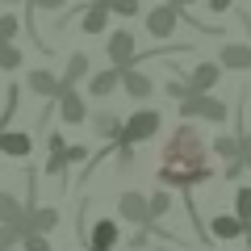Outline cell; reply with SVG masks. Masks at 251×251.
<instances>
[{
	"label": "cell",
	"instance_id": "cell-38",
	"mask_svg": "<svg viewBox=\"0 0 251 251\" xmlns=\"http://www.w3.org/2000/svg\"><path fill=\"white\" fill-rule=\"evenodd\" d=\"M176 9H193V4H201V0H172Z\"/></svg>",
	"mask_w": 251,
	"mask_h": 251
},
{
	"label": "cell",
	"instance_id": "cell-21",
	"mask_svg": "<svg viewBox=\"0 0 251 251\" xmlns=\"http://www.w3.org/2000/svg\"><path fill=\"white\" fill-rule=\"evenodd\" d=\"M209 151L222 155V159L230 163V159H243V151H247V147H243V134H218L214 143H209Z\"/></svg>",
	"mask_w": 251,
	"mask_h": 251
},
{
	"label": "cell",
	"instance_id": "cell-18",
	"mask_svg": "<svg viewBox=\"0 0 251 251\" xmlns=\"http://www.w3.org/2000/svg\"><path fill=\"white\" fill-rule=\"evenodd\" d=\"M88 126L97 130V138H105V143H117L122 138V126H126V117H117V113H97V117H88Z\"/></svg>",
	"mask_w": 251,
	"mask_h": 251
},
{
	"label": "cell",
	"instance_id": "cell-7",
	"mask_svg": "<svg viewBox=\"0 0 251 251\" xmlns=\"http://www.w3.org/2000/svg\"><path fill=\"white\" fill-rule=\"evenodd\" d=\"M59 117H63V126L88 122V100L80 97V88H63L59 92Z\"/></svg>",
	"mask_w": 251,
	"mask_h": 251
},
{
	"label": "cell",
	"instance_id": "cell-2",
	"mask_svg": "<svg viewBox=\"0 0 251 251\" xmlns=\"http://www.w3.org/2000/svg\"><path fill=\"white\" fill-rule=\"evenodd\" d=\"M180 117L184 122H226L230 117V105L214 92H193V97L180 100Z\"/></svg>",
	"mask_w": 251,
	"mask_h": 251
},
{
	"label": "cell",
	"instance_id": "cell-44",
	"mask_svg": "<svg viewBox=\"0 0 251 251\" xmlns=\"http://www.w3.org/2000/svg\"><path fill=\"white\" fill-rule=\"evenodd\" d=\"M0 159H4V151H0Z\"/></svg>",
	"mask_w": 251,
	"mask_h": 251
},
{
	"label": "cell",
	"instance_id": "cell-33",
	"mask_svg": "<svg viewBox=\"0 0 251 251\" xmlns=\"http://www.w3.org/2000/svg\"><path fill=\"white\" fill-rule=\"evenodd\" d=\"M126 243H130V247H134V251H143L147 243H151V226H138V230L130 234V239H126Z\"/></svg>",
	"mask_w": 251,
	"mask_h": 251
},
{
	"label": "cell",
	"instance_id": "cell-30",
	"mask_svg": "<svg viewBox=\"0 0 251 251\" xmlns=\"http://www.w3.org/2000/svg\"><path fill=\"white\" fill-rule=\"evenodd\" d=\"M21 247H25V251H54V247H50V234H25Z\"/></svg>",
	"mask_w": 251,
	"mask_h": 251
},
{
	"label": "cell",
	"instance_id": "cell-3",
	"mask_svg": "<svg viewBox=\"0 0 251 251\" xmlns=\"http://www.w3.org/2000/svg\"><path fill=\"white\" fill-rule=\"evenodd\" d=\"M159 126H163V113H159V109H138V113H130V117H126L122 138H117V143L138 147V143H147V138H155V134H159Z\"/></svg>",
	"mask_w": 251,
	"mask_h": 251
},
{
	"label": "cell",
	"instance_id": "cell-10",
	"mask_svg": "<svg viewBox=\"0 0 251 251\" xmlns=\"http://www.w3.org/2000/svg\"><path fill=\"white\" fill-rule=\"evenodd\" d=\"M117 243H122L117 222H113V218H97V222H92V230H88V247H92V251H113Z\"/></svg>",
	"mask_w": 251,
	"mask_h": 251
},
{
	"label": "cell",
	"instance_id": "cell-32",
	"mask_svg": "<svg viewBox=\"0 0 251 251\" xmlns=\"http://www.w3.org/2000/svg\"><path fill=\"white\" fill-rule=\"evenodd\" d=\"M25 4H29V13H59L67 0H25Z\"/></svg>",
	"mask_w": 251,
	"mask_h": 251
},
{
	"label": "cell",
	"instance_id": "cell-5",
	"mask_svg": "<svg viewBox=\"0 0 251 251\" xmlns=\"http://www.w3.org/2000/svg\"><path fill=\"white\" fill-rule=\"evenodd\" d=\"M117 214L122 222H134V226H151V197L138 193V188H126L117 197Z\"/></svg>",
	"mask_w": 251,
	"mask_h": 251
},
{
	"label": "cell",
	"instance_id": "cell-43",
	"mask_svg": "<svg viewBox=\"0 0 251 251\" xmlns=\"http://www.w3.org/2000/svg\"><path fill=\"white\" fill-rule=\"evenodd\" d=\"M155 251H168V247H155Z\"/></svg>",
	"mask_w": 251,
	"mask_h": 251
},
{
	"label": "cell",
	"instance_id": "cell-29",
	"mask_svg": "<svg viewBox=\"0 0 251 251\" xmlns=\"http://www.w3.org/2000/svg\"><path fill=\"white\" fill-rule=\"evenodd\" d=\"M117 172H130V168H134V147H130V143H117Z\"/></svg>",
	"mask_w": 251,
	"mask_h": 251
},
{
	"label": "cell",
	"instance_id": "cell-16",
	"mask_svg": "<svg viewBox=\"0 0 251 251\" xmlns=\"http://www.w3.org/2000/svg\"><path fill=\"white\" fill-rule=\"evenodd\" d=\"M0 151L9 155V159H25L34 151V138L25 130H0Z\"/></svg>",
	"mask_w": 251,
	"mask_h": 251
},
{
	"label": "cell",
	"instance_id": "cell-45",
	"mask_svg": "<svg viewBox=\"0 0 251 251\" xmlns=\"http://www.w3.org/2000/svg\"><path fill=\"white\" fill-rule=\"evenodd\" d=\"M88 251H92V247H88Z\"/></svg>",
	"mask_w": 251,
	"mask_h": 251
},
{
	"label": "cell",
	"instance_id": "cell-6",
	"mask_svg": "<svg viewBox=\"0 0 251 251\" xmlns=\"http://www.w3.org/2000/svg\"><path fill=\"white\" fill-rule=\"evenodd\" d=\"M180 21H184L180 9L172 4V0H163V4H155V9L147 13V34H151V38H172Z\"/></svg>",
	"mask_w": 251,
	"mask_h": 251
},
{
	"label": "cell",
	"instance_id": "cell-4",
	"mask_svg": "<svg viewBox=\"0 0 251 251\" xmlns=\"http://www.w3.org/2000/svg\"><path fill=\"white\" fill-rule=\"evenodd\" d=\"M105 54H109V63L113 67H138V42H134V34L130 29H113L109 34V46H105Z\"/></svg>",
	"mask_w": 251,
	"mask_h": 251
},
{
	"label": "cell",
	"instance_id": "cell-19",
	"mask_svg": "<svg viewBox=\"0 0 251 251\" xmlns=\"http://www.w3.org/2000/svg\"><path fill=\"white\" fill-rule=\"evenodd\" d=\"M88 75H92L88 54H84V50L67 54V67H63V88H75V84H80V80H88Z\"/></svg>",
	"mask_w": 251,
	"mask_h": 251
},
{
	"label": "cell",
	"instance_id": "cell-31",
	"mask_svg": "<svg viewBox=\"0 0 251 251\" xmlns=\"http://www.w3.org/2000/svg\"><path fill=\"white\" fill-rule=\"evenodd\" d=\"M17 105H21V88H17V84H9V97H4V122H13Z\"/></svg>",
	"mask_w": 251,
	"mask_h": 251
},
{
	"label": "cell",
	"instance_id": "cell-23",
	"mask_svg": "<svg viewBox=\"0 0 251 251\" xmlns=\"http://www.w3.org/2000/svg\"><path fill=\"white\" fill-rule=\"evenodd\" d=\"M25 234H29L25 230V218H21V222H0V251H13Z\"/></svg>",
	"mask_w": 251,
	"mask_h": 251
},
{
	"label": "cell",
	"instance_id": "cell-9",
	"mask_svg": "<svg viewBox=\"0 0 251 251\" xmlns=\"http://www.w3.org/2000/svg\"><path fill=\"white\" fill-rule=\"evenodd\" d=\"M222 72H226V67H222L218 59H205V63H197V67H193L184 80L193 84V92H214L218 80H222Z\"/></svg>",
	"mask_w": 251,
	"mask_h": 251
},
{
	"label": "cell",
	"instance_id": "cell-13",
	"mask_svg": "<svg viewBox=\"0 0 251 251\" xmlns=\"http://www.w3.org/2000/svg\"><path fill=\"white\" fill-rule=\"evenodd\" d=\"M109 17H113V9H109L105 0H88V9H84V17H80V29L84 34H105Z\"/></svg>",
	"mask_w": 251,
	"mask_h": 251
},
{
	"label": "cell",
	"instance_id": "cell-35",
	"mask_svg": "<svg viewBox=\"0 0 251 251\" xmlns=\"http://www.w3.org/2000/svg\"><path fill=\"white\" fill-rule=\"evenodd\" d=\"M243 172H247V159H230L226 163V180H239Z\"/></svg>",
	"mask_w": 251,
	"mask_h": 251
},
{
	"label": "cell",
	"instance_id": "cell-20",
	"mask_svg": "<svg viewBox=\"0 0 251 251\" xmlns=\"http://www.w3.org/2000/svg\"><path fill=\"white\" fill-rule=\"evenodd\" d=\"M46 147H50V155H46V176H63L67 172V143H63V134H50Z\"/></svg>",
	"mask_w": 251,
	"mask_h": 251
},
{
	"label": "cell",
	"instance_id": "cell-25",
	"mask_svg": "<svg viewBox=\"0 0 251 251\" xmlns=\"http://www.w3.org/2000/svg\"><path fill=\"white\" fill-rule=\"evenodd\" d=\"M21 25H25V21H21L17 13H0V42H17Z\"/></svg>",
	"mask_w": 251,
	"mask_h": 251
},
{
	"label": "cell",
	"instance_id": "cell-27",
	"mask_svg": "<svg viewBox=\"0 0 251 251\" xmlns=\"http://www.w3.org/2000/svg\"><path fill=\"white\" fill-rule=\"evenodd\" d=\"M234 214L251 222V188H234Z\"/></svg>",
	"mask_w": 251,
	"mask_h": 251
},
{
	"label": "cell",
	"instance_id": "cell-41",
	"mask_svg": "<svg viewBox=\"0 0 251 251\" xmlns=\"http://www.w3.org/2000/svg\"><path fill=\"white\" fill-rule=\"evenodd\" d=\"M0 4H13V9H17V4H25V0H0Z\"/></svg>",
	"mask_w": 251,
	"mask_h": 251
},
{
	"label": "cell",
	"instance_id": "cell-22",
	"mask_svg": "<svg viewBox=\"0 0 251 251\" xmlns=\"http://www.w3.org/2000/svg\"><path fill=\"white\" fill-rule=\"evenodd\" d=\"M25 214H29V205H21L9 188H0V222H21Z\"/></svg>",
	"mask_w": 251,
	"mask_h": 251
},
{
	"label": "cell",
	"instance_id": "cell-28",
	"mask_svg": "<svg viewBox=\"0 0 251 251\" xmlns=\"http://www.w3.org/2000/svg\"><path fill=\"white\" fill-rule=\"evenodd\" d=\"M163 92H168L172 100H184V97H193V84H188V80H168Z\"/></svg>",
	"mask_w": 251,
	"mask_h": 251
},
{
	"label": "cell",
	"instance_id": "cell-40",
	"mask_svg": "<svg viewBox=\"0 0 251 251\" xmlns=\"http://www.w3.org/2000/svg\"><path fill=\"white\" fill-rule=\"evenodd\" d=\"M243 239H247V251H251V222H247V234H243Z\"/></svg>",
	"mask_w": 251,
	"mask_h": 251
},
{
	"label": "cell",
	"instance_id": "cell-17",
	"mask_svg": "<svg viewBox=\"0 0 251 251\" xmlns=\"http://www.w3.org/2000/svg\"><path fill=\"white\" fill-rule=\"evenodd\" d=\"M54 226H59V209L54 205H38V209L25 214V230L29 234H50Z\"/></svg>",
	"mask_w": 251,
	"mask_h": 251
},
{
	"label": "cell",
	"instance_id": "cell-1",
	"mask_svg": "<svg viewBox=\"0 0 251 251\" xmlns=\"http://www.w3.org/2000/svg\"><path fill=\"white\" fill-rule=\"evenodd\" d=\"M209 176H214V163H209V143L197 134V126H193V122H180L176 130L168 134V143H163V155H159V184L188 193V188L205 184Z\"/></svg>",
	"mask_w": 251,
	"mask_h": 251
},
{
	"label": "cell",
	"instance_id": "cell-15",
	"mask_svg": "<svg viewBox=\"0 0 251 251\" xmlns=\"http://www.w3.org/2000/svg\"><path fill=\"white\" fill-rule=\"evenodd\" d=\"M122 92L134 97V100H147L155 92V84H151V75H143L138 67H122Z\"/></svg>",
	"mask_w": 251,
	"mask_h": 251
},
{
	"label": "cell",
	"instance_id": "cell-14",
	"mask_svg": "<svg viewBox=\"0 0 251 251\" xmlns=\"http://www.w3.org/2000/svg\"><path fill=\"white\" fill-rule=\"evenodd\" d=\"M117 88H122V67H113V63H109L105 72H92L88 75V92H92V97H113Z\"/></svg>",
	"mask_w": 251,
	"mask_h": 251
},
{
	"label": "cell",
	"instance_id": "cell-42",
	"mask_svg": "<svg viewBox=\"0 0 251 251\" xmlns=\"http://www.w3.org/2000/svg\"><path fill=\"white\" fill-rule=\"evenodd\" d=\"M243 147H251V130H247V134H243Z\"/></svg>",
	"mask_w": 251,
	"mask_h": 251
},
{
	"label": "cell",
	"instance_id": "cell-8",
	"mask_svg": "<svg viewBox=\"0 0 251 251\" xmlns=\"http://www.w3.org/2000/svg\"><path fill=\"white\" fill-rule=\"evenodd\" d=\"M25 88L38 92L42 100H59V92H63V75L46 72V67H34V72L25 75Z\"/></svg>",
	"mask_w": 251,
	"mask_h": 251
},
{
	"label": "cell",
	"instance_id": "cell-12",
	"mask_svg": "<svg viewBox=\"0 0 251 251\" xmlns=\"http://www.w3.org/2000/svg\"><path fill=\"white\" fill-rule=\"evenodd\" d=\"M218 63L226 72H251V42H226L218 50Z\"/></svg>",
	"mask_w": 251,
	"mask_h": 251
},
{
	"label": "cell",
	"instance_id": "cell-39",
	"mask_svg": "<svg viewBox=\"0 0 251 251\" xmlns=\"http://www.w3.org/2000/svg\"><path fill=\"white\" fill-rule=\"evenodd\" d=\"M243 159H247V172H251V147H247V151H243Z\"/></svg>",
	"mask_w": 251,
	"mask_h": 251
},
{
	"label": "cell",
	"instance_id": "cell-36",
	"mask_svg": "<svg viewBox=\"0 0 251 251\" xmlns=\"http://www.w3.org/2000/svg\"><path fill=\"white\" fill-rule=\"evenodd\" d=\"M84 159H88V147H80V143L67 147V163H84Z\"/></svg>",
	"mask_w": 251,
	"mask_h": 251
},
{
	"label": "cell",
	"instance_id": "cell-26",
	"mask_svg": "<svg viewBox=\"0 0 251 251\" xmlns=\"http://www.w3.org/2000/svg\"><path fill=\"white\" fill-rule=\"evenodd\" d=\"M172 209V193L168 188H159V193H151V222H159V218H168Z\"/></svg>",
	"mask_w": 251,
	"mask_h": 251
},
{
	"label": "cell",
	"instance_id": "cell-11",
	"mask_svg": "<svg viewBox=\"0 0 251 251\" xmlns=\"http://www.w3.org/2000/svg\"><path fill=\"white\" fill-rule=\"evenodd\" d=\"M209 234L222 239V243H234V239L247 234V222H243L239 214H214V218H209Z\"/></svg>",
	"mask_w": 251,
	"mask_h": 251
},
{
	"label": "cell",
	"instance_id": "cell-34",
	"mask_svg": "<svg viewBox=\"0 0 251 251\" xmlns=\"http://www.w3.org/2000/svg\"><path fill=\"white\" fill-rule=\"evenodd\" d=\"M117 17H138V0H113Z\"/></svg>",
	"mask_w": 251,
	"mask_h": 251
},
{
	"label": "cell",
	"instance_id": "cell-37",
	"mask_svg": "<svg viewBox=\"0 0 251 251\" xmlns=\"http://www.w3.org/2000/svg\"><path fill=\"white\" fill-rule=\"evenodd\" d=\"M209 4V13H226V9H234V0H205Z\"/></svg>",
	"mask_w": 251,
	"mask_h": 251
},
{
	"label": "cell",
	"instance_id": "cell-24",
	"mask_svg": "<svg viewBox=\"0 0 251 251\" xmlns=\"http://www.w3.org/2000/svg\"><path fill=\"white\" fill-rule=\"evenodd\" d=\"M21 63H25V54L17 50V42H0V72H17Z\"/></svg>",
	"mask_w": 251,
	"mask_h": 251
}]
</instances>
